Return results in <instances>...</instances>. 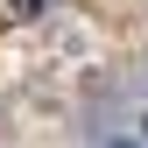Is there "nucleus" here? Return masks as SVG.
<instances>
[{
  "instance_id": "7ed1b4c3",
  "label": "nucleus",
  "mask_w": 148,
  "mask_h": 148,
  "mask_svg": "<svg viewBox=\"0 0 148 148\" xmlns=\"http://www.w3.org/2000/svg\"><path fill=\"white\" fill-rule=\"evenodd\" d=\"M141 134H148V120H141Z\"/></svg>"
},
{
  "instance_id": "f257e3e1",
  "label": "nucleus",
  "mask_w": 148,
  "mask_h": 148,
  "mask_svg": "<svg viewBox=\"0 0 148 148\" xmlns=\"http://www.w3.org/2000/svg\"><path fill=\"white\" fill-rule=\"evenodd\" d=\"M7 7H14V14H35V7H42V0H7Z\"/></svg>"
},
{
  "instance_id": "f03ea898",
  "label": "nucleus",
  "mask_w": 148,
  "mask_h": 148,
  "mask_svg": "<svg viewBox=\"0 0 148 148\" xmlns=\"http://www.w3.org/2000/svg\"><path fill=\"white\" fill-rule=\"evenodd\" d=\"M120 148H141V141H120Z\"/></svg>"
}]
</instances>
